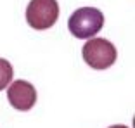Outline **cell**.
I'll list each match as a JSON object with an SVG mask.
<instances>
[{
    "label": "cell",
    "mask_w": 135,
    "mask_h": 128,
    "mask_svg": "<svg viewBox=\"0 0 135 128\" xmlns=\"http://www.w3.org/2000/svg\"><path fill=\"white\" fill-rule=\"evenodd\" d=\"M12 75H14V69H12L11 62L0 57V90H4L12 80Z\"/></svg>",
    "instance_id": "5b68a950"
},
{
    "label": "cell",
    "mask_w": 135,
    "mask_h": 128,
    "mask_svg": "<svg viewBox=\"0 0 135 128\" xmlns=\"http://www.w3.org/2000/svg\"><path fill=\"white\" fill-rule=\"evenodd\" d=\"M83 61L94 69H107L116 62V47L104 38H90L81 48Z\"/></svg>",
    "instance_id": "7a4b0ae2"
},
{
    "label": "cell",
    "mask_w": 135,
    "mask_h": 128,
    "mask_svg": "<svg viewBox=\"0 0 135 128\" xmlns=\"http://www.w3.org/2000/svg\"><path fill=\"white\" fill-rule=\"evenodd\" d=\"M109 128H128V126H125V125H113V126H109Z\"/></svg>",
    "instance_id": "8992f818"
},
{
    "label": "cell",
    "mask_w": 135,
    "mask_h": 128,
    "mask_svg": "<svg viewBox=\"0 0 135 128\" xmlns=\"http://www.w3.org/2000/svg\"><path fill=\"white\" fill-rule=\"evenodd\" d=\"M59 17L57 0H31L26 7V21L33 29H49Z\"/></svg>",
    "instance_id": "3957f363"
},
{
    "label": "cell",
    "mask_w": 135,
    "mask_h": 128,
    "mask_svg": "<svg viewBox=\"0 0 135 128\" xmlns=\"http://www.w3.org/2000/svg\"><path fill=\"white\" fill-rule=\"evenodd\" d=\"M104 14L95 7H81L73 12L68 19V29L76 38H92L102 29Z\"/></svg>",
    "instance_id": "6da1fadb"
},
{
    "label": "cell",
    "mask_w": 135,
    "mask_h": 128,
    "mask_svg": "<svg viewBox=\"0 0 135 128\" xmlns=\"http://www.w3.org/2000/svg\"><path fill=\"white\" fill-rule=\"evenodd\" d=\"M7 99L17 111H30L36 102V90L30 81L16 80L7 90Z\"/></svg>",
    "instance_id": "277c9868"
}]
</instances>
